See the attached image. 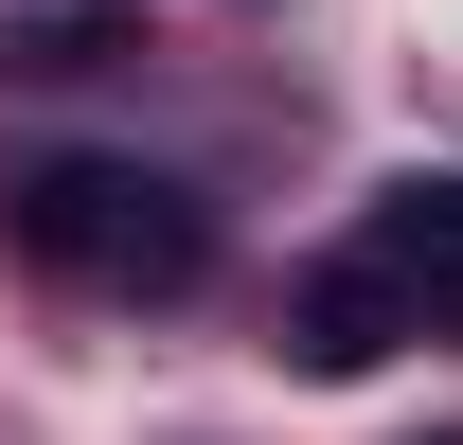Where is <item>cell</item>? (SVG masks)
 Returning a JSON list of instances; mask_svg holds the SVG:
<instances>
[{"instance_id": "obj_1", "label": "cell", "mask_w": 463, "mask_h": 445, "mask_svg": "<svg viewBox=\"0 0 463 445\" xmlns=\"http://www.w3.org/2000/svg\"><path fill=\"white\" fill-rule=\"evenodd\" d=\"M18 250L54 285H108V303H178V285L214 268V214L161 161H36L18 178Z\"/></svg>"}, {"instance_id": "obj_2", "label": "cell", "mask_w": 463, "mask_h": 445, "mask_svg": "<svg viewBox=\"0 0 463 445\" xmlns=\"http://www.w3.org/2000/svg\"><path fill=\"white\" fill-rule=\"evenodd\" d=\"M356 268L392 285L428 338H463V178H392V196H374V232H356Z\"/></svg>"}, {"instance_id": "obj_3", "label": "cell", "mask_w": 463, "mask_h": 445, "mask_svg": "<svg viewBox=\"0 0 463 445\" xmlns=\"http://www.w3.org/2000/svg\"><path fill=\"white\" fill-rule=\"evenodd\" d=\"M392 338H428V321H410L374 268H321V285H303V374H374Z\"/></svg>"}, {"instance_id": "obj_4", "label": "cell", "mask_w": 463, "mask_h": 445, "mask_svg": "<svg viewBox=\"0 0 463 445\" xmlns=\"http://www.w3.org/2000/svg\"><path fill=\"white\" fill-rule=\"evenodd\" d=\"M428 445H463V428H428Z\"/></svg>"}]
</instances>
